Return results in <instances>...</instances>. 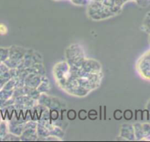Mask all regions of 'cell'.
I'll return each mask as SVG.
<instances>
[{
  "label": "cell",
  "instance_id": "obj_4",
  "mask_svg": "<svg viewBox=\"0 0 150 142\" xmlns=\"http://www.w3.org/2000/svg\"><path fill=\"white\" fill-rule=\"evenodd\" d=\"M114 114H116V116H114L116 119L119 120L122 118V112L121 111H119V110L115 111Z\"/></svg>",
  "mask_w": 150,
  "mask_h": 142
},
{
  "label": "cell",
  "instance_id": "obj_2",
  "mask_svg": "<svg viewBox=\"0 0 150 142\" xmlns=\"http://www.w3.org/2000/svg\"><path fill=\"white\" fill-rule=\"evenodd\" d=\"M8 32V29L4 24H0V34L5 35Z\"/></svg>",
  "mask_w": 150,
  "mask_h": 142
},
{
  "label": "cell",
  "instance_id": "obj_1",
  "mask_svg": "<svg viewBox=\"0 0 150 142\" xmlns=\"http://www.w3.org/2000/svg\"><path fill=\"white\" fill-rule=\"evenodd\" d=\"M79 117H80V119H85L87 117V112L84 111V110L80 111V113H79Z\"/></svg>",
  "mask_w": 150,
  "mask_h": 142
},
{
  "label": "cell",
  "instance_id": "obj_3",
  "mask_svg": "<svg viewBox=\"0 0 150 142\" xmlns=\"http://www.w3.org/2000/svg\"><path fill=\"white\" fill-rule=\"evenodd\" d=\"M68 117H69V119H71V120L74 119L75 117H76V114H75V112L73 111V110H71L70 111H69V114H68Z\"/></svg>",
  "mask_w": 150,
  "mask_h": 142
}]
</instances>
